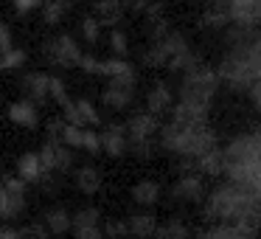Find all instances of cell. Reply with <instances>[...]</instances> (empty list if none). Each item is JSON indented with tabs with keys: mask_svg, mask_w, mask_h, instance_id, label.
Here are the masks:
<instances>
[{
	"mask_svg": "<svg viewBox=\"0 0 261 239\" xmlns=\"http://www.w3.org/2000/svg\"><path fill=\"white\" fill-rule=\"evenodd\" d=\"M110 48L115 51V59H124V57H126V51H129V48H126V37H124V31L115 29L113 34H110Z\"/></svg>",
	"mask_w": 261,
	"mask_h": 239,
	"instance_id": "39",
	"label": "cell"
},
{
	"mask_svg": "<svg viewBox=\"0 0 261 239\" xmlns=\"http://www.w3.org/2000/svg\"><path fill=\"white\" fill-rule=\"evenodd\" d=\"M191 169H194V175H211V177L222 175V172H225V160H222V149L216 147V149H211V152H205L202 158L191 160Z\"/></svg>",
	"mask_w": 261,
	"mask_h": 239,
	"instance_id": "13",
	"label": "cell"
},
{
	"mask_svg": "<svg viewBox=\"0 0 261 239\" xmlns=\"http://www.w3.org/2000/svg\"><path fill=\"white\" fill-rule=\"evenodd\" d=\"M73 107H76V113H79L82 124H98V121H101V115L96 113V107H93L87 99H79V102H73Z\"/></svg>",
	"mask_w": 261,
	"mask_h": 239,
	"instance_id": "33",
	"label": "cell"
},
{
	"mask_svg": "<svg viewBox=\"0 0 261 239\" xmlns=\"http://www.w3.org/2000/svg\"><path fill=\"white\" fill-rule=\"evenodd\" d=\"M0 194H3V177H0Z\"/></svg>",
	"mask_w": 261,
	"mask_h": 239,
	"instance_id": "51",
	"label": "cell"
},
{
	"mask_svg": "<svg viewBox=\"0 0 261 239\" xmlns=\"http://www.w3.org/2000/svg\"><path fill=\"white\" fill-rule=\"evenodd\" d=\"M9 118L14 121V124L20 127H37V121H40V115H37V107L31 102H14L12 107H9Z\"/></svg>",
	"mask_w": 261,
	"mask_h": 239,
	"instance_id": "18",
	"label": "cell"
},
{
	"mask_svg": "<svg viewBox=\"0 0 261 239\" xmlns=\"http://www.w3.org/2000/svg\"><path fill=\"white\" fill-rule=\"evenodd\" d=\"M48 79H51V76L42 74V70H31V74H25L23 85H25V93L31 96V102H45L48 99Z\"/></svg>",
	"mask_w": 261,
	"mask_h": 239,
	"instance_id": "16",
	"label": "cell"
},
{
	"mask_svg": "<svg viewBox=\"0 0 261 239\" xmlns=\"http://www.w3.org/2000/svg\"><path fill=\"white\" fill-rule=\"evenodd\" d=\"M0 239H20V233H17V231H12V228H3Z\"/></svg>",
	"mask_w": 261,
	"mask_h": 239,
	"instance_id": "49",
	"label": "cell"
},
{
	"mask_svg": "<svg viewBox=\"0 0 261 239\" xmlns=\"http://www.w3.org/2000/svg\"><path fill=\"white\" fill-rule=\"evenodd\" d=\"M76 239H107L101 228H85V231H73Z\"/></svg>",
	"mask_w": 261,
	"mask_h": 239,
	"instance_id": "46",
	"label": "cell"
},
{
	"mask_svg": "<svg viewBox=\"0 0 261 239\" xmlns=\"http://www.w3.org/2000/svg\"><path fill=\"white\" fill-rule=\"evenodd\" d=\"M104 236H110V239L129 236V228H126V222H124V220H110L107 225H104Z\"/></svg>",
	"mask_w": 261,
	"mask_h": 239,
	"instance_id": "40",
	"label": "cell"
},
{
	"mask_svg": "<svg viewBox=\"0 0 261 239\" xmlns=\"http://www.w3.org/2000/svg\"><path fill=\"white\" fill-rule=\"evenodd\" d=\"M219 74L214 68L199 62L197 68H191L188 74H182L180 79V99L182 102H197V104H211L219 90Z\"/></svg>",
	"mask_w": 261,
	"mask_h": 239,
	"instance_id": "3",
	"label": "cell"
},
{
	"mask_svg": "<svg viewBox=\"0 0 261 239\" xmlns=\"http://www.w3.org/2000/svg\"><path fill=\"white\" fill-rule=\"evenodd\" d=\"M146 23H149V37H152V42H160L169 34V20L166 17H154V20H146Z\"/></svg>",
	"mask_w": 261,
	"mask_h": 239,
	"instance_id": "37",
	"label": "cell"
},
{
	"mask_svg": "<svg viewBox=\"0 0 261 239\" xmlns=\"http://www.w3.org/2000/svg\"><path fill=\"white\" fill-rule=\"evenodd\" d=\"M17 177L23 183H37L42 180V163L37 152H23L17 158Z\"/></svg>",
	"mask_w": 261,
	"mask_h": 239,
	"instance_id": "14",
	"label": "cell"
},
{
	"mask_svg": "<svg viewBox=\"0 0 261 239\" xmlns=\"http://www.w3.org/2000/svg\"><path fill=\"white\" fill-rule=\"evenodd\" d=\"M197 239H258V228L239 225V222H219L205 233H199Z\"/></svg>",
	"mask_w": 261,
	"mask_h": 239,
	"instance_id": "10",
	"label": "cell"
},
{
	"mask_svg": "<svg viewBox=\"0 0 261 239\" xmlns=\"http://www.w3.org/2000/svg\"><path fill=\"white\" fill-rule=\"evenodd\" d=\"M23 62H25L23 48H12V51L0 54V70H17V68H23Z\"/></svg>",
	"mask_w": 261,
	"mask_h": 239,
	"instance_id": "30",
	"label": "cell"
},
{
	"mask_svg": "<svg viewBox=\"0 0 261 239\" xmlns=\"http://www.w3.org/2000/svg\"><path fill=\"white\" fill-rule=\"evenodd\" d=\"M146 110H149L152 115H160V113H166V110H171V90H169V85L158 82V85L149 90V96H146Z\"/></svg>",
	"mask_w": 261,
	"mask_h": 239,
	"instance_id": "15",
	"label": "cell"
},
{
	"mask_svg": "<svg viewBox=\"0 0 261 239\" xmlns=\"http://www.w3.org/2000/svg\"><path fill=\"white\" fill-rule=\"evenodd\" d=\"M12 31H9V26L6 23H0V51L6 54V51H12Z\"/></svg>",
	"mask_w": 261,
	"mask_h": 239,
	"instance_id": "45",
	"label": "cell"
},
{
	"mask_svg": "<svg viewBox=\"0 0 261 239\" xmlns=\"http://www.w3.org/2000/svg\"><path fill=\"white\" fill-rule=\"evenodd\" d=\"M149 3H152V0H129V9H135V12H146Z\"/></svg>",
	"mask_w": 261,
	"mask_h": 239,
	"instance_id": "48",
	"label": "cell"
},
{
	"mask_svg": "<svg viewBox=\"0 0 261 239\" xmlns=\"http://www.w3.org/2000/svg\"><path fill=\"white\" fill-rule=\"evenodd\" d=\"M126 228H129V236H138V239H149L158 233V220L152 214H135L126 220Z\"/></svg>",
	"mask_w": 261,
	"mask_h": 239,
	"instance_id": "17",
	"label": "cell"
},
{
	"mask_svg": "<svg viewBox=\"0 0 261 239\" xmlns=\"http://www.w3.org/2000/svg\"><path fill=\"white\" fill-rule=\"evenodd\" d=\"M124 130H126V138H129L132 147H141V144H152V138L160 130V121H158V115L143 110V113H135L126 118Z\"/></svg>",
	"mask_w": 261,
	"mask_h": 239,
	"instance_id": "7",
	"label": "cell"
},
{
	"mask_svg": "<svg viewBox=\"0 0 261 239\" xmlns=\"http://www.w3.org/2000/svg\"><path fill=\"white\" fill-rule=\"evenodd\" d=\"M45 225L51 233H68L73 228V220H70L68 208H51L45 214Z\"/></svg>",
	"mask_w": 261,
	"mask_h": 239,
	"instance_id": "22",
	"label": "cell"
},
{
	"mask_svg": "<svg viewBox=\"0 0 261 239\" xmlns=\"http://www.w3.org/2000/svg\"><path fill=\"white\" fill-rule=\"evenodd\" d=\"M0 54H3V51H0Z\"/></svg>",
	"mask_w": 261,
	"mask_h": 239,
	"instance_id": "53",
	"label": "cell"
},
{
	"mask_svg": "<svg viewBox=\"0 0 261 239\" xmlns=\"http://www.w3.org/2000/svg\"><path fill=\"white\" fill-rule=\"evenodd\" d=\"M211 113V104H197V102H177L171 104V121L180 127H199L205 124V118H208Z\"/></svg>",
	"mask_w": 261,
	"mask_h": 239,
	"instance_id": "9",
	"label": "cell"
},
{
	"mask_svg": "<svg viewBox=\"0 0 261 239\" xmlns=\"http://www.w3.org/2000/svg\"><path fill=\"white\" fill-rule=\"evenodd\" d=\"M227 3L230 0H211V6H219V9H227Z\"/></svg>",
	"mask_w": 261,
	"mask_h": 239,
	"instance_id": "50",
	"label": "cell"
},
{
	"mask_svg": "<svg viewBox=\"0 0 261 239\" xmlns=\"http://www.w3.org/2000/svg\"><path fill=\"white\" fill-rule=\"evenodd\" d=\"M48 96H54L62 107L70 104V96H68V90H65V82L59 79V76H51V79H48Z\"/></svg>",
	"mask_w": 261,
	"mask_h": 239,
	"instance_id": "35",
	"label": "cell"
},
{
	"mask_svg": "<svg viewBox=\"0 0 261 239\" xmlns=\"http://www.w3.org/2000/svg\"><path fill=\"white\" fill-rule=\"evenodd\" d=\"M205 214L219 222H239V225L261 228V200L250 188L227 180L211 192L208 203H205Z\"/></svg>",
	"mask_w": 261,
	"mask_h": 239,
	"instance_id": "1",
	"label": "cell"
},
{
	"mask_svg": "<svg viewBox=\"0 0 261 239\" xmlns=\"http://www.w3.org/2000/svg\"><path fill=\"white\" fill-rule=\"evenodd\" d=\"M98 65H101V59H96V57H82L79 59V68L85 70V74H98Z\"/></svg>",
	"mask_w": 261,
	"mask_h": 239,
	"instance_id": "44",
	"label": "cell"
},
{
	"mask_svg": "<svg viewBox=\"0 0 261 239\" xmlns=\"http://www.w3.org/2000/svg\"><path fill=\"white\" fill-rule=\"evenodd\" d=\"M42 57H48V62L54 68H70V65H79V59L85 57V51L79 48V42L70 34H59L54 40L42 42Z\"/></svg>",
	"mask_w": 261,
	"mask_h": 239,
	"instance_id": "5",
	"label": "cell"
},
{
	"mask_svg": "<svg viewBox=\"0 0 261 239\" xmlns=\"http://www.w3.org/2000/svg\"><path fill=\"white\" fill-rule=\"evenodd\" d=\"M222 160H225V172L236 169V166H247V163H258L261 160V135L258 132H244L236 135L225 149H222ZM222 172V175H225Z\"/></svg>",
	"mask_w": 261,
	"mask_h": 239,
	"instance_id": "4",
	"label": "cell"
},
{
	"mask_svg": "<svg viewBox=\"0 0 261 239\" xmlns=\"http://www.w3.org/2000/svg\"><path fill=\"white\" fill-rule=\"evenodd\" d=\"M73 166V155L65 144H57V155H54V172H68Z\"/></svg>",
	"mask_w": 261,
	"mask_h": 239,
	"instance_id": "36",
	"label": "cell"
},
{
	"mask_svg": "<svg viewBox=\"0 0 261 239\" xmlns=\"http://www.w3.org/2000/svg\"><path fill=\"white\" fill-rule=\"evenodd\" d=\"M166 62H169V57H166L160 42H152V45L143 51V65H149V68H160V65H166Z\"/></svg>",
	"mask_w": 261,
	"mask_h": 239,
	"instance_id": "31",
	"label": "cell"
},
{
	"mask_svg": "<svg viewBox=\"0 0 261 239\" xmlns=\"http://www.w3.org/2000/svg\"><path fill=\"white\" fill-rule=\"evenodd\" d=\"M73 231H85V228H98V222H101V214H98V208H82V211H76L73 217Z\"/></svg>",
	"mask_w": 261,
	"mask_h": 239,
	"instance_id": "26",
	"label": "cell"
},
{
	"mask_svg": "<svg viewBox=\"0 0 261 239\" xmlns=\"http://www.w3.org/2000/svg\"><path fill=\"white\" fill-rule=\"evenodd\" d=\"M227 17L236 29L255 31V26L261 23V3L258 0H230L227 3Z\"/></svg>",
	"mask_w": 261,
	"mask_h": 239,
	"instance_id": "8",
	"label": "cell"
},
{
	"mask_svg": "<svg viewBox=\"0 0 261 239\" xmlns=\"http://www.w3.org/2000/svg\"><path fill=\"white\" fill-rule=\"evenodd\" d=\"M57 144L59 138H51V141H45V147L40 149V163H42V175H48V172H54V155H57Z\"/></svg>",
	"mask_w": 261,
	"mask_h": 239,
	"instance_id": "32",
	"label": "cell"
},
{
	"mask_svg": "<svg viewBox=\"0 0 261 239\" xmlns=\"http://www.w3.org/2000/svg\"><path fill=\"white\" fill-rule=\"evenodd\" d=\"M171 194H174L177 200H191V203H197L205 194V183L199 175H182L180 180L171 186Z\"/></svg>",
	"mask_w": 261,
	"mask_h": 239,
	"instance_id": "12",
	"label": "cell"
},
{
	"mask_svg": "<svg viewBox=\"0 0 261 239\" xmlns=\"http://www.w3.org/2000/svg\"><path fill=\"white\" fill-rule=\"evenodd\" d=\"M250 99H253V104H255V107H258L261 110V82H258V85H253V87H250Z\"/></svg>",
	"mask_w": 261,
	"mask_h": 239,
	"instance_id": "47",
	"label": "cell"
},
{
	"mask_svg": "<svg viewBox=\"0 0 261 239\" xmlns=\"http://www.w3.org/2000/svg\"><path fill=\"white\" fill-rule=\"evenodd\" d=\"M98 138H101V149L107 155H113V158H121L126 152V147H129L124 124H110L104 132H98Z\"/></svg>",
	"mask_w": 261,
	"mask_h": 239,
	"instance_id": "11",
	"label": "cell"
},
{
	"mask_svg": "<svg viewBox=\"0 0 261 239\" xmlns=\"http://www.w3.org/2000/svg\"><path fill=\"white\" fill-rule=\"evenodd\" d=\"M82 147H85L87 152H98V149H101V138H98V132L85 130V135H82Z\"/></svg>",
	"mask_w": 261,
	"mask_h": 239,
	"instance_id": "42",
	"label": "cell"
},
{
	"mask_svg": "<svg viewBox=\"0 0 261 239\" xmlns=\"http://www.w3.org/2000/svg\"><path fill=\"white\" fill-rule=\"evenodd\" d=\"M3 192L14 197H25V183L20 177H3Z\"/></svg>",
	"mask_w": 261,
	"mask_h": 239,
	"instance_id": "41",
	"label": "cell"
},
{
	"mask_svg": "<svg viewBox=\"0 0 261 239\" xmlns=\"http://www.w3.org/2000/svg\"><path fill=\"white\" fill-rule=\"evenodd\" d=\"M197 65H199V57H197V51H194V48L188 45L186 51H180L177 57H171L166 68H169V70H174V74H188V70H191V68H197Z\"/></svg>",
	"mask_w": 261,
	"mask_h": 239,
	"instance_id": "23",
	"label": "cell"
},
{
	"mask_svg": "<svg viewBox=\"0 0 261 239\" xmlns=\"http://www.w3.org/2000/svg\"><path fill=\"white\" fill-rule=\"evenodd\" d=\"M82 34H85L87 42H98V34H101V23L96 17H85L82 20Z\"/></svg>",
	"mask_w": 261,
	"mask_h": 239,
	"instance_id": "38",
	"label": "cell"
},
{
	"mask_svg": "<svg viewBox=\"0 0 261 239\" xmlns=\"http://www.w3.org/2000/svg\"><path fill=\"white\" fill-rule=\"evenodd\" d=\"M124 3L121 0H98L96 3V14H98V23L101 26H113V23H118L121 20V14H124Z\"/></svg>",
	"mask_w": 261,
	"mask_h": 239,
	"instance_id": "19",
	"label": "cell"
},
{
	"mask_svg": "<svg viewBox=\"0 0 261 239\" xmlns=\"http://www.w3.org/2000/svg\"><path fill=\"white\" fill-rule=\"evenodd\" d=\"M160 144H163V149L180 155V158L197 160V158H202L205 152L216 149V132L211 130L208 124L180 127V124L171 121V124L160 127Z\"/></svg>",
	"mask_w": 261,
	"mask_h": 239,
	"instance_id": "2",
	"label": "cell"
},
{
	"mask_svg": "<svg viewBox=\"0 0 261 239\" xmlns=\"http://www.w3.org/2000/svg\"><path fill=\"white\" fill-rule=\"evenodd\" d=\"M25 208V197H14V194H0V217L3 220H14L17 214H23Z\"/></svg>",
	"mask_w": 261,
	"mask_h": 239,
	"instance_id": "25",
	"label": "cell"
},
{
	"mask_svg": "<svg viewBox=\"0 0 261 239\" xmlns=\"http://www.w3.org/2000/svg\"><path fill=\"white\" fill-rule=\"evenodd\" d=\"M129 70H135L126 59H101V65H98V74L110 76V79H115V76H124L129 74Z\"/></svg>",
	"mask_w": 261,
	"mask_h": 239,
	"instance_id": "28",
	"label": "cell"
},
{
	"mask_svg": "<svg viewBox=\"0 0 261 239\" xmlns=\"http://www.w3.org/2000/svg\"><path fill=\"white\" fill-rule=\"evenodd\" d=\"M0 233H3V228H0Z\"/></svg>",
	"mask_w": 261,
	"mask_h": 239,
	"instance_id": "52",
	"label": "cell"
},
{
	"mask_svg": "<svg viewBox=\"0 0 261 239\" xmlns=\"http://www.w3.org/2000/svg\"><path fill=\"white\" fill-rule=\"evenodd\" d=\"M158 239H191V233H188V228L182 225L180 220H169L163 222V225H158V233H154Z\"/></svg>",
	"mask_w": 261,
	"mask_h": 239,
	"instance_id": "27",
	"label": "cell"
},
{
	"mask_svg": "<svg viewBox=\"0 0 261 239\" xmlns=\"http://www.w3.org/2000/svg\"><path fill=\"white\" fill-rule=\"evenodd\" d=\"M82 135H85V130H82V127H70V124H65V127H62V132H59V144H65L68 149L82 147Z\"/></svg>",
	"mask_w": 261,
	"mask_h": 239,
	"instance_id": "34",
	"label": "cell"
},
{
	"mask_svg": "<svg viewBox=\"0 0 261 239\" xmlns=\"http://www.w3.org/2000/svg\"><path fill=\"white\" fill-rule=\"evenodd\" d=\"M227 23H230L227 9H219V6H211V12H205L202 20H199V26H205V29H225Z\"/></svg>",
	"mask_w": 261,
	"mask_h": 239,
	"instance_id": "29",
	"label": "cell"
},
{
	"mask_svg": "<svg viewBox=\"0 0 261 239\" xmlns=\"http://www.w3.org/2000/svg\"><path fill=\"white\" fill-rule=\"evenodd\" d=\"M135 85H138L135 70H129V74H124V76H115V79H110V85L104 87L101 102L107 104V107H113V110L129 107V102L135 99Z\"/></svg>",
	"mask_w": 261,
	"mask_h": 239,
	"instance_id": "6",
	"label": "cell"
},
{
	"mask_svg": "<svg viewBox=\"0 0 261 239\" xmlns=\"http://www.w3.org/2000/svg\"><path fill=\"white\" fill-rule=\"evenodd\" d=\"M70 3L68 0H45V9H42V20H45L48 26H57L62 23V17L68 14Z\"/></svg>",
	"mask_w": 261,
	"mask_h": 239,
	"instance_id": "24",
	"label": "cell"
},
{
	"mask_svg": "<svg viewBox=\"0 0 261 239\" xmlns=\"http://www.w3.org/2000/svg\"><path fill=\"white\" fill-rule=\"evenodd\" d=\"M45 0H14V12L17 14H29L31 9H37V6H42Z\"/></svg>",
	"mask_w": 261,
	"mask_h": 239,
	"instance_id": "43",
	"label": "cell"
},
{
	"mask_svg": "<svg viewBox=\"0 0 261 239\" xmlns=\"http://www.w3.org/2000/svg\"><path fill=\"white\" fill-rule=\"evenodd\" d=\"M76 186H79L82 194H96L101 188V172L96 166H82L76 172Z\"/></svg>",
	"mask_w": 261,
	"mask_h": 239,
	"instance_id": "20",
	"label": "cell"
},
{
	"mask_svg": "<svg viewBox=\"0 0 261 239\" xmlns=\"http://www.w3.org/2000/svg\"><path fill=\"white\" fill-rule=\"evenodd\" d=\"M132 200L138 205H154L160 200V186L154 180H141L132 186Z\"/></svg>",
	"mask_w": 261,
	"mask_h": 239,
	"instance_id": "21",
	"label": "cell"
}]
</instances>
